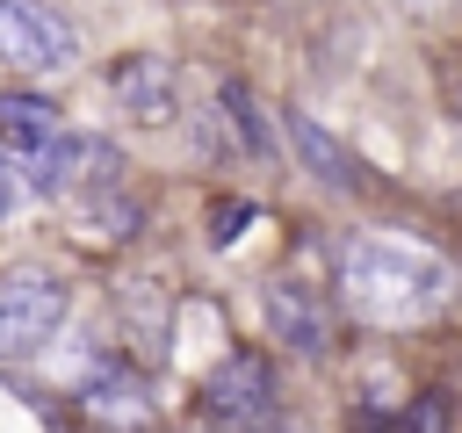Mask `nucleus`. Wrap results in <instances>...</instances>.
<instances>
[{
    "mask_svg": "<svg viewBox=\"0 0 462 433\" xmlns=\"http://www.w3.org/2000/svg\"><path fill=\"white\" fill-rule=\"evenodd\" d=\"M79 159H87V144H79L72 130H58L43 152H29V159H22V180H29L36 195H58V188H72V180H79Z\"/></svg>",
    "mask_w": 462,
    "mask_h": 433,
    "instance_id": "obj_9",
    "label": "nucleus"
},
{
    "mask_svg": "<svg viewBox=\"0 0 462 433\" xmlns=\"http://www.w3.org/2000/svg\"><path fill=\"white\" fill-rule=\"evenodd\" d=\"M58 137V115L36 101V94H0V144H7V159L22 166L29 152H43Z\"/></svg>",
    "mask_w": 462,
    "mask_h": 433,
    "instance_id": "obj_8",
    "label": "nucleus"
},
{
    "mask_svg": "<svg viewBox=\"0 0 462 433\" xmlns=\"http://www.w3.org/2000/svg\"><path fill=\"white\" fill-rule=\"evenodd\" d=\"M209 397V419H231V426H267L274 419V375L260 354H224L202 382Z\"/></svg>",
    "mask_w": 462,
    "mask_h": 433,
    "instance_id": "obj_4",
    "label": "nucleus"
},
{
    "mask_svg": "<svg viewBox=\"0 0 462 433\" xmlns=\"http://www.w3.org/2000/svg\"><path fill=\"white\" fill-rule=\"evenodd\" d=\"M455 296V267L411 238H383V231H361L339 245V303L361 318V325H426L440 318Z\"/></svg>",
    "mask_w": 462,
    "mask_h": 433,
    "instance_id": "obj_1",
    "label": "nucleus"
},
{
    "mask_svg": "<svg viewBox=\"0 0 462 433\" xmlns=\"http://www.w3.org/2000/svg\"><path fill=\"white\" fill-rule=\"evenodd\" d=\"M245 224H253V202H224V209H217V231H209V238H217V245H231V238H238Z\"/></svg>",
    "mask_w": 462,
    "mask_h": 433,
    "instance_id": "obj_12",
    "label": "nucleus"
},
{
    "mask_svg": "<svg viewBox=\"0 0 462 433\" xmlns=\"http://www.w3.org/2000/svg\"><path fill=\"white\" fill-rule=\"evenodd\" d=\"M79 51L72 22L51 0H0V65L14 72H65Z\"/></svg>",
    "mask_w": 462,
    "mask_h": 433,
    "instance_id": "obj_3",
    "label": "nucleus"
},
{
    "mask_svg": "<svg viewBox=\"0 0 462 433\" xmlns=\"http://www.w3.org/2000/svg\"><path fill=\"white\" fill-rule=\"evenodd\" d=\"M108 87H116V108H123L130 123H173V108H180V72H173L166 58H152V51L123 58V65L108 72Z\"/></svg>",
    "mask_w": 462,
    "mask_h": 433,
    "instance_id": "obj_5",
    "label": "nucleus"
},
{
    "mask_svg": "<svg viewBox=\"0 0 462 433\" xmlns=\"http://www.w3.org/2000/svg\"><path fill=\"white\" fill-rule=\"evenodd\" d=\"M404 14H448V7H462V0H397Z\"/></svg>",
    "mask_w": 462,
    "mask_h": 433,
    "instance_id": "obj_14",
    "label": "nucleus"
},
{
    "mask_svg": "<svg viewBox=\"0 0 462 433\" xmlns=\"http://www.w3.org/2000/svg\"><path fill=\"white\" fill-rule=\"evenodd\" d=\"M14 195H22V180H14V159H7V144H0V224H7Z\"/></svg>",
    "mask_w": 462,
    "mask_h": 433,
    "instance_id": "obj_13",
    "label": "nucleus"
},
{
    "mask_svg": "<svg viewBox=\"0 0 462 433\" xmlns=\"http://www.w3.org/2000/svg\"><path fill=\"white\" fill-rule=\"evenodd\" d=\"M87 411H94V419H152L137 375H101V382L87 390Z\"/></svg>",
    "mask_w": 462,
    "mask_h": 433,
    "instance_id": "obj_10",
    "label": "nucleus"
},
{
    "mask_svg": "<svg viewBox=\"0 0 462 433\" xmlns=\"http://www.w3.org/2000/svg\"><path fill=\"white\" fill-rule=\"evenodd\" d=\"M217 108H224V123L245 137V152H253V159H274V137H267V123H260V108H253V94H245V87H224V94H217Z\"/></svg>",
    "mask_w": 462,
    "mask_h": 433,
    "instance_id": "obj_11",
    "label": "nucleus"
},
{
    "mask_svg": "<svg viewBox=\"0 0 462 433\" xmlns=\"http://www.w3.org/2000/svg\"><path fill=\"white\" fill-rule=\"evenodd\" d=\"M65 325V281L51 267H7L0 274V361H29Z\"/></svg>",
    "mask_w": 462,
    "mask_h": 433,
    "instance_id": "obj_2",
    "label": "nucleus"
},
{
    "mask_svg": "<svg viewBox=\"0 0 462 433\" xmlns=\"http://www.w3.org/2000/svg\"><path fill=\"white\" fill-rule=\"evenodd\" d=\"M282 130H289V144H296V159L310 166V180H325V188H361V166H354V152L325 130V123H310L303 108H282Z\"/></svg>",
    "mask_w": 462,
    "mask_h": 433,
    "instance_id": "obj_6",
    "label": "nucleus"
},
{
    "mask_svg": "<svg viewBox=\"0 0 462 433\" xmlns=\"http://www.w3.org/2000/svg\"><path fill=\"white\" fill-rule=\"evenodd\" d=\"M267 325H274V332H282L296 354H325V346H332L325 310H318V303H310L296 281H274V289H267Z\"/></svg>",
    "mask_w": 462,
    "mask_h": 433,
    "instance_id": "obj_7",
    "label": "nucleus"
}]
</instances>
